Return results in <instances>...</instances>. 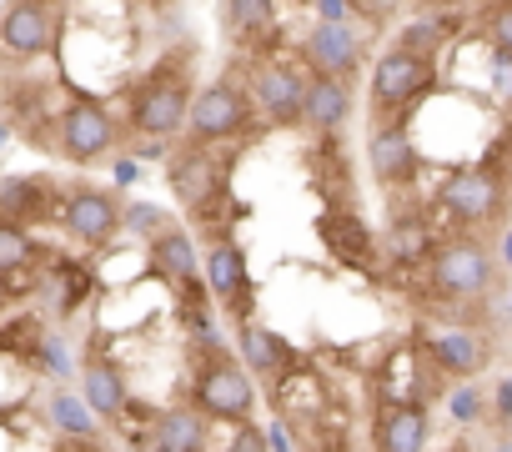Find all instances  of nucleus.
<instances>
[{
    "instance_id": "f8f14e48",
    "label": "nucleus",
    "mask_w": 512,
    "mask_h": 452,
    "mask_svg": "<svg viewBox=\"0 0 512 452\" xmlns=\"http://www.w3.org/2000/svg\"><path fill=\"white\" fill-rule=\"evenodd\" d=\"M372 442L382 452H417L427 447V407L422 402H382L372 422Z\"/></svg>"
},
{
    "instance_id": "9b49d317",
    "label": "nucleus",
    "mask_w": 512,
    "mask_h": 452,
    "mask_svg": "<svg viewBox=\"0 0 512 452\" xmlns=\"http://www.w3.org/2000/svg\"><path fill=\"white\" fill-rule=\"evenodd\" d=\"M367 166L382 186H407L417 176V146L402 126H377L367 141Z\"/></svg>"
},
{
    "instance_id": "cd10ccee",
    "label": "nucleus",
    "mask_w": 512,
    "mask_h": 452,
    "mask_svg": "<svg viewBox=\"0 0 512 452\" xmlns=\"http://www.w3.org/2000/svg\"><path fill=\"white\" fill-rule=\"evenodd\" d=\"M492 36H497V46H502V51H512V11H507V16H497Z\"/></svg>"
},
{
    "instance_id": "a878e982",
    "label": "nucleus",
    "mask_w": 512,
    "mask_h": 452,
    "mask_svg": "<svg viewBox=\"0 0 512 452\" xmlns=\"http://www.w3.org/2000/svg\"><path fill=\"white\" fill-rule=\"evenodd\" d=\"M31 206H36V186L31 181H6L0 186V216L6 221H21Z\"/></svg>"
},
{
    "instance_id": "f03ea898",
    "label": "nucleus",
    "mask_w": 512,
    "mask_h": 452,
    "mask_svg": "<svg viewBox=\"0 0 512 452\" xmlns=\"http://www.w3.org/2000/svg\"><path fill=\"white\" fill-rule=\"evenodd\" d=\"M186 111H191V81L181 71H156L131 96V126L141 136H171V131H181L186 126Z\"/></svg>"
},
{
    "instance_id": "2eb2a0df",
    "label": "nucleus",
    "mask_w": 512,
    "mask_h": 452,
    "mask_svg": "<svg viewBox=\"0 0 512 452\" xmlns=\"http://www.w3.org/2000/svg\"><path fill=\"white\" fill-rule=\"evenodd\" d=\"M442 201L462 216V221H487L497 211V181L487 171H457L442 186Z\"/></svg>"
},
{
    "instance_id": "393cba45",
    "label": "nucleus",
    "mask_w": 512,
    "mask_h": 452,
    "mask_svg": "<svg viewBox=\"0 0 512 452\" xmlns=\"http://www.w3.org/2000/svg\"><path fill=\"white\" fill-rule=\"evenodd\" d=\"M121 226H131V232H141V237H156V232H166V226H171V216L161 206H151V201H136V206L121 211Z\"/></svg>"
},
{
    "instance_id": "a211bd4d",
    "label": "nucleus",
    "mask_w": 512,
    "mask_h": 452,
    "mask_svg": "<svg viewBox=\"0 0 512 452\" xmlns=\"http://www.w3.org/2000/svg\"><path fill=\"white\" fill-rule=\"evenodd\" d=\"M241 352H246L251 372H262V377H282V372H287V362H292L287 342H282L272 327H256V322H246V327H241Z\"/></svg>"
},
{
    "instance_id": "5701e85b",
    "label": "nucleus",
    "mask_w": 512,
    "mask_h": 452,
    "mask_svg": "<svg viewBox=\"0 0 512 452\" xmlns=\"http://www.w3.org/2000/svg\"><path fill=\"white\" fill-rule=\"evenodd\" d=\"M31 262V237L21 232V221H6L0 216V272H21Z\"/></svg>"
},
{
    "instance_id": "ddd939ff",
    "label": "nucleus",
    "mask_w": 512,
    "mask_h": 452,
    "mask_svg": "<svg viewBox=\"0 0 512 452\" xmlns=\"http://www.w3.org/2000/svg\"><path fill=\"white\" fill-rule=\"evenodd\" d=\"M357 56H362V41H357V31L342 26V21H322V26L307 36V61H312V71L352 76V71H357Z\"/></svg>"
},
{
    "instance_id": "9d476101",
    "label": "nucleus",
    "mask_w": 512,
    "mask_h": 452,
    "mask_svg": "<svg viewBox=\"0 0 512 452\" xmlns=\"http://www.w3.org/2000/svg\"><path fill=\"white\" fill-rule=\"evenodd\" d=\"M352 111V86L347 76H332V71H312V81L302 86V121L312 131H337Z\"/></svg>"
},
{
    "instance_id": "39448f33",
    "label": "nucleus",
    "mask_w": 512,
    "mask_h": 452,
    "mask_svg": "<svg viewBox=\"0 0 512 452\" xmlns=\"http://www.w3.org/2000/svg\"><path fill=\"white\" fill-rule=\"evenodd\" d=\"M0 46L16 56H46L56 46V6L51 0H11L0 11Z\"/></svg>"
},
{
    "instance_id": "4be33fe9",
    "label": "nucleus",
    "mask_w": 512,
    "mask_h": 452,
    "mask_svg": "<svg viewBox=\"0 0 512 452\" xmlns=\"http://www.w3.org/2000/svg\"><path fill=\"white\" fill-rule=\"evenodd\" d=\"M226 26L236 36H262L277 26V0H226Z\"/></svg>"
},
{
    "instance_id": "7ed1b4c3",
    "label": "nucleus",
    "mask_w": 512,
    "mask_h": 452,
    "mask_svg": "<svg viewBox=\"0 0 512 452\" xmlns=\"http://www.w3.org/2000/svg\"><path fill=\"white\" fill-rule=\"evenodd\" d=\"M196 407L206 417H221V422H246L256 407V387H251L246 367H236L231 357L201 362L196 367Z\"/></svg>"
},
{
    "instance_id": "6e6552de",
    "label": "nucleus",
    "mask_w": 512,
    "mask_h": 452,
    "mask_svg": "<svg viewBox=\"0 0 512 452\" xmlns=\"http://www.w3.org/2000/svg\"><path fill=\"white\" fill-rule=\"evenodd\" d=\"M61 226L81 242V247H101L121 232V206L106 191H76L61 211Z\"/></svg>"
},
{
    "instance_id": "4468645a",
    "label": "nucleus",
    "mask_w": 512,
    "mask_h": 452,
    "mask_svg": "<svg viewBox=\"0 0 512 452\" xmlns=\"http://www.w3.org/2000/svg\"><path fill=\"white\" fill-rule=\"evenodd\" d=\"M166 181H171L176 201H181V206H191V211L211 206V196L221 191V171H216V166H211L201 151H181V156L171 161Z\"/></svg>"
},
{
    "instance_id": "20e7f679",
    "label": "nucleus",
    "mask_w": 512,
    "mask_h": 452,
    "mask_svg": "<svg viewBox=\"0 0 512 452\" xmlns=\"http://www.w3.org/2000/svg\"><path fill=\"white\" fill-rule=\"evenodd\" d=\"M492 252L482 242H447L437 257H432V287L442 297H457V302H472V297H487L492 287Z\"/></svg>"
},
{
    "instance_id": "423d86ee",
    "label": "nucleus",
    "mask_w": 512,
    "mask_h": 452,
    "mask_svg": "<svg viewBox=\"0 0 512 452\" xmlns=\"http://www.w3.org/2000/svg\"><path fill=\"white\" fill-rule=\"evenodd\" d=\"M111 141H116V121L106 116L101 101H76L61 116V151H66V161L91 166V161H101L111 151Z\"/></svg>"
},
{
    "instance_id": "aec40b11",
    "label": "nucleus",
    "mask_w": 512,
    "mask_h": 452,
    "mask_svg": "<svg viewBox=\"0 0 512 452\" xmlns=\"http://www.w3.org/2000/svg\"><path fill=\"white\" fill-rule=\"evenodd\" d=\"M206 277H211V287H216L221 302L241 297V292H246V262H241V252L226 247V242L211 247V252H206Z\"/></svg>"
},
{
    "instance_id": "1a4fd4ad",
    "label": "nucleus",
    "mask_w": 512,
    "mask_h": 452,
    "mask_svg": "<svg viewBox=\"0 0 512 452\" xmlns=\"http://www.w3.org/2000/svg\"><path fill=\"white\" fill-rule=\"evenodd\" d=\"M302 76L292 66H262L251 76V101L267 111L272 126H297L302 121Z\"/></svg>"
},
{
    "instance_id": "dca6fc26",
    "label": "nucleus",
    "mask_w": 512,
    "mask_h": 452,
    "mask_svg": "<svg viewBox=\"0 0 512 452\" xmlns=\"http://www.w3.org/2000/svg\"><path fill=\"white\" fill-rule=\"evenodd\" d=\"M211 442L206 432V412L201 407H171L156 417V432H151V447L161 452H201Z\"/></svg>"
},
{
    "instance_id": "412c9836",
    "label": "nucleus",
    "mask_w": 512,
    "mask_h": 452,
    "mask_svg": "<svg viewBox=\"0 0 512 452\" xmlns=\"http://www.w3.org/2000/svg\"><path fill=\"white\" fill-rule=\"evenodd\" d=\"M427 347H432V357H437L442 367H452V372H477V367L487 362V347H482L477 337H462V332L432 337Z\"/></svg>"
},
{
    "instance_id": "6ab92c4d",
    "label": "nucleus",
    "mask_w": 512,
    "mask_h": 452,
    "mask_svg": "<svg viewBox=\"0 0 512 452\" xmlns=\"http://www.w3.org/2000/svg\"><path fill=\"white\" fill-rule=\"evenodd\" d=\"M81 382H86V402H91V412L111 417V412H121V407H126V382H121V372H116L111 362L91 357V362H86V372H81Z\"/></svg>"
},
{
    "instance_id": "c85d7f7f",
    "label": "nucleus",
    "mask_w": 512,
    "mask_h": 452,
    "mask_svg": "<svg viewBox=\"0 0 512 452\" xmlns=\"http://www.w3.org/2000/svg\"><path fill=\"white\" fill-rule=\"evenodd\" d=\"M11 297V282H6V272H0V302H6Z\"/></svg>"
},
{
    "instance_id": "bb28decb",
    "label": "nucleus",
    "mask_w": 512,
    "mask_h": 452,
    "mask_svg": "<svg viewBox=\"0 0 512 452\" xmlns=\"http://www.w3.org/2000/svg\"><path fill=\"white\" fill-rule=\"evenodd\" d=\"M402 46H412L417 56H437V46H442V26H407V31H402Z\"/></svg>"
},
{
    "instance_id": "b1692460",
    "label": "nucleus",
    "mask_w": 512,
    "mask_h": 452,
    "mask_svg": "<svg viewBox=\"0 0 512 452\" xmlns=\"http://www.w3.org/2000/svg\"><path fill=\"white\" fill-rule=\"evenodd\" d=\"M51 417H56V427H61V432H76V437H86V432L96 427V422H91V412H86L76 397H66V392H56V397H51Z\"/></svg>"
},
{
    "instance_id": "f3484780",
    "label": "nucleus",
    "mask_w": 512,
    "mask_h": 452,
    "mask_svg": "<svg viewBox=\"0 0 512 452\" xmlns=\"http://www.w3.org/2000/svg\"><path fill=\"white\" fill-rule=\"evenodd\" d=\"M151 262H156V272H161V277H171V282L191 287L196 247H191V237L181 232V226H166V232H156V237H151Z\"/></svg>"
},
{
    "instance_id": "0eeeda50",
    "label": "nucleus",
    "mask_w": 512,
    "mask_h": 452,
    "mask_svg": "<svg viewBox=\"0 0 512 452\" xmlns=\"http://www.w3.org/2000/svg\"><path fill=\"white\" fill-rule=\"evenodd\" d=\"M427 61L432 56H417L412 46H392L382 61H377V71H372V106L377 111H392V106H402V101H412L422 86H427Z\"/></svg>"
},
{
    "instance_id": "f257e3e1",
    "label": "nucleus",
    "mask_w": 512,
    "mask_h": 452,
    "mask_svg": "<svg viewBox=\"0 0 512 452\" xmlns=\"http://www.w3.org/2000/svg\"><path fill=\"white\" fill-rule=\"evenodd\" d=\"M251 106H256L251 91L236 86L231 76H221V81H211V86H201V91L191 96L186 126H191L196 141H226V136H241V131H246Z\"/></svg>"
}]
</instances>
